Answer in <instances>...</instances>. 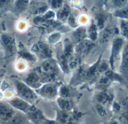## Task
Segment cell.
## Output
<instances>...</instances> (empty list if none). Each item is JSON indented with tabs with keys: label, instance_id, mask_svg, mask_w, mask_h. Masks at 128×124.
<instances>
[{
	"label": "cell",
	"instance_id": "29",
	"mask_svg": "<svg viewBox=\"0 0 128 124\" xmlns=\"http://www.w3.org/2000/svg\"><path fill=\"white\" fill-rule=\"evenodd\" d=\"M19 54L20 55V56L22 58H26L27 60H29V61H35L36 58H35V55L32 54V53H29L26 51H21L19 52Z\"/></svg>",
	"mask_w": 128,
	"mask_h": 124
},
{
	"label": "cell",
	"instance_id": "37",
	"mask_svg": "<svg viewBox=\"0 0 128 124\" xmlns=\"http://www.w3.org/2000/svg\"><path fill=\"white\" fill-rule=\"evenodd\" d=\"M44 124H58L57 123V121H52V120H49L47 119V121L44 123Z\"/></svg>",
	"mask_w": 128,
	"mask_h": 124
},
{
	"label": "cell",
	"instance_id": "6",
	"mask_svg": "<svg viewBox=\"0 0 128 124\" xmlns=\"http://www.w3.org/2000/svg\"><path fill=\"white\" fill-rule=\"evenodd\" d=\"M95 44L90 40H84L77 43L74 48L75 55L81 59L89 54V52L94 48Z\"/></svg>",
	"mask_w": 128,
	"mask_h": 124
},
{
	"label": "cell",
	"instance_id": "8",
	"mask_svg": "<svg viewBox=\"0 0 128 124\" xmlns=\"http://www.w3.org/2000/svg\"><path fill=\"white\" fill-rule=\"evenodd\" d=\"M16 114L15 109L8 103L0 102V121L6 124Z\"/></svg>",
	"mask_w": 128,
	"mask_h": 124
},
{
	"label": "cell",
	"instance_id": "14",
	"mask_svg": "<svg viewBox=\"0 0 128 124\" xmlns=\"http://www.w3.org/2000/svg\"><path fill=\"white\" fill-rule=\"evenodd\" d=\"M57 103H58V107L60 108L61 111L69 112L73 108L72 102L70 100H68V99L59 97V98L57 99Z\"/></svg>",
	"mask_w": 128,
	"mask_h": 124
},
{
	"label": "cell",
	"instance_id": "17",
	"mask_svg": "<svg viewBox=\"0 0 128 124\" xmlns=\"http://www.w3.org/2000/svg\"><path fill=\"white\" fill-rule=\"evenodd\" d=\"M64 53L63 55L68 58V59L74 56V47L72 44V43L70 41L69 39H65L64 40Z\"/></svg>",
	"mask_w": 128,
	"mask_h": 124
},
{
	"label": "cell",
	"instance_id": "16",
	"mask_svg": "<svg viewBox=\"0 0 128 124\" xmlns=\"http://www.w3.org/2000/svg\"><path fill=\"white\" fill-rule=\"evenodd\" d=\"M74 37L76 40V41L78 43L86 40V37H87V30L84 28V27H80L76 28L74 32Z\"/></svg>",
	"mask_w": 128,
	"mask_h": 124
},
{
	"label": "cell",
	"instance_id": "32",
	"mask_svg": "<svg viewBox=\"0 0 128 124\" xmlns=\"http://www.w3.org/2000/svg\"><path fill=\"white\" fill-rule=\"evenodd\" d=\"M51 5V7L54 9H58L61 8L63 6V1H49Z\"/></svg>",
	"mask_w": 128,
	"mask_h": 124
},
{
	"label": "cell",
	"instance_id": "36",
	"mask_svg": "<svg viewBox=\"0 0 128 124\" xmlns=\"http://www.w3.org/2000/svg\"><path fill=\"white\" fill-rule=\"evenodd\" d=\"M112 107H113V109H114L116 112H118V111L121 109V106H120V105H119L118 103H114Z\"/></svg>",
	"mask_w": 128,
	"mask_h": 124
},
{
	"label": "cell",
	"instance_id": "3",
	"mask_svg": "<svg viewBox=\"0 0 128 124\" xmlns=\"http://www.w3.org/2000/svg\"><path fill=\"white\" fill-rule=\"evenodd\" d=\"M31 51L33 55H34L35 56L40 58H44L47 60L52 58V50L48 46V45H46L43 42H38L34 43L32 46Z\"/></svg>",
	"mask_w": 128,
	"mask_h": 124
},
{
	"label": "cell",
	"instance_id": "13",
	"mask_svg": "<svg viewBox=\"0 0 128 124\" xmlns=\"http://www.w3.org/2000/svg\"><path fill=\"white\" fill-rule=\"evenodd\" d=\"M116 31V29L115 28L107 27V28H104L99 36L100 43H104L108 42L110 40V39L112 38V37L115 34Z\"/></svg>",
	"mask_w": 128,
	"mask_h": 124
},
{
	"label": "cell",
	"instance_id": "1",
	"mask_svg": "<svg viewBox=\"0 0 128 124\" xmlns=\"http://www.w3.org/2000/svg\"><path fill=\"white\" fill-rule=\"evenodd\" d=\"M37 72L43 82H52L55 81L58 73L57 63L52 58L45 60L39 67Z\"/></svg>",
	"mask_w": 128,
	"mask_h": 124
},
{
	"label": "cell",
	"instance_id": "21",
	"mask_svg": "<svg viewBox=\"0 0 128 124\" xmlns=\"http://www.w3.org/2000/svg\"><path fill=\"white\" fill-rule=\"evenodd\" d=\"M70 116L68 114V112L60 111L58 114L57 123L58 124H66L69 123Z\"/></svg>",
	"mask_w": 128,
	"mask_h": 124
},
{
	"label": "cell",
	"instance_id": "7",
	"mask_svg": "<svg viewBox=\"0 0 128 124\" xmlns=\"http://www.w3.org/2000/svg\"><path fill=\"white\" fill-rule=\"evenodd\" d=\"M15 110H17L23 114H28L31 109H32V106L31 103H29L28 102L20 98V97H14L13 99H11L10 100H9L8 102Z\"/></svg>",
	"mask_w": 128,
	"mask_h": 124
},
{
	"label": "cell",
	"instance_id": "38",
	"mask_svg": "<svg viewBox=\"0 0 128 124\" xmlns=\"http://www.w3.org/2000/svg\"><path fill=\"white\" fill-rule=\"evenodd\" d=\"M118 124L116 122H112V124Z\"/></svg>",
	"mask_w": 128,
	"mask_h": 124
},
{
	"label": "cell",
	"instance_id": "34",
	"mask_svg": "<svg viewBox=\"0 0 128 124\" xmlns=\"http://www.w3.org/2000/svg\"><path fill=\"white\" fill-rule=\"evenodd\" d=\"M28 1H16V5L17 7V9L20 10H23L27 5V4H26V3H28Z\"/></svg>",
	"mask_w": 128,
	"mask_h": 124
},
{
	"label": "cell",
	"instance_id": "28",
	"mask_svg": "<svg viewBox=\"0 0 128 124\" xmlns=\"http://www.w3.org/2000/svg\"><path fill=\"white\" fill-rule=\"evenodd\" d=\"M60 38H61V34L59 32H55L48 37V41L50 43H56L60 40Z\"/></svg>",
	"mask_w": 128,
	"mask_h": 124
},
{
	"label": "cell",
	"instance_id": "22",
	"mask_svg": "<svg viewBox=\"0 0 128 124\" xmlns=\"http://www.w3.org/2000/svg\"><path fill=\"white\" fill-rule=\"evenodd\" d=\"M58 64L65 73H68L70 71V67L68 65V58H66L63 54L58 58Z\"/></svg>",
	"mask_w": 128,
	"mask_h": 124
},
{
	"label": "cell",
	"instance_id": "31",
	"mask_svg": "<svg viewBox=\"0 0 128 124\" xmlns=\"http://www.w3.org/2000/svg\"><path fill=\"white\" fill-rule=\"evenodd\" d=\"M96 109L98 112V114L103 117V118H106L107 116V112L106 111V109H104V106L103 105H100V104H98L96 106Z\"/></svg>",
	"mask_w": 128,
	"mask_h": 124
},
{
	"label": "cell",
	"instance_id": "19",
	"mask_svg": "<svg viewBox=\"0 0 128 124\" xmlns=\"http://www.w3.org/2000/svg\"><path fill=\"white\" fill-rule=\"evenodd\" d=\"M98 27L95 23H92V25L89 26V28L87 30V34L88 38L91 41L94 42L95 41L98 37Z\"/></svg>",
	"mask_w": 128,
	"mask_h": 124
},
{
	"label": "cell",
	"instance_id": "5",
	"mask_svg": "<svg viewBox=\"0 0 128 124\" xmlns=\"http://www.w3.org/2000/svg\"><path fill=\"white\" fill-rule=\"evenodd\" d=\"M124 43V40L122 37H117L113 40L112 44V51L111 55L110 58V67H111L112 70H115V62L117 59L118 55L120 54V52L123 47Z\"/></svg>",
	"mask_w": 128,
	"mask_h": 124
},
{
	"label": "cell",
	"instance_id": "33",
	"mask_svg": "<svg viewBox=\"0 0 128 124\" xmlns=\"http://www.w3.org/2000/svg\"><path fill=\"white\" fill-rule=\"evenodd\" d=\"M112 2L114 3L113 5L116 7H118V9H121V8H123V7H124L126 6L128 1H124V0H123V1H121V0L118 1V0H117V1H112Z\"/></svg>",
	"mask_w": 128,
	"mask_h": 124
},
{
	"label": "cell",
	"instance_id": "24",
	"mask_svg": "<svg viewBox=\"0 0 128 124\" xmlns=\"http://www.w3.org/2000/svg\"><path fill=\"white\" fill-rule=\"evenodd\" d=\"M81 58L76 55H74L70 58L68 59V65L70 69H76L80 66Z\"/></svg>",
	"mask_w": 128,
	"mask_h": 124
},
{
	"label": "cell",
	"instance_id": "4",
	"mask_svg": "<svg viewBox=\"0 0 128 124\" xmlns=\"http://www.w3.org/2000/svg\"><path fill=\"white\" fill-rule=\"evenodd\" d=\"M36 92L45 99L53 100L56 98L58 94V90L56 84L52 82H50L43 85L40 88L36 90Z\"/></svg>",
	"mask_w": 128,
	"mask_h": 124
},
{
	"label": "cell",
	"instance_id": "30",
	"mask_svg": "<svg viewBox=\"0 0 128 124\" xmlns=\"http://www.w3.org/2000/svg\"><path fill=\"white\" fill-rule=\"evenodd\" d=\"M120 28L122 35L128 40V27L124 20H122L120 23Z\"/></svg>",
	"mask_w": 128,
	"mask_h": 124
},
{
	"label": "cell",
	"instance_id": "12",
	"mask_svg": "<svg viewBox=\"0 0 128 124\" xmlns=\"http://www.w3.org/2000/svg\"><path fill=\"white\" fill-rule=\"evenodd\" d=\"M113 94L112 93L108 92L106 90L105 91H101L100 93H99L97 96V100L100 105H106L111 103L112 100H113Z\"/></svg>",
	"mask_w": 128,
	"mask_h": 124
},
{
	"label": "cell",
	"instance_id": "35",
	"mask_svg": "<svg viewBox=\"0 0 128 124\" xmlns=\"http://www.w3.org/2000/svg\"><path fill=\"white\" fill-rule=\"evenodd\" d=\"M68 22H69V24L71 25V26H76V22H75V19H74V18L71 16V15H70V16H69V18H68Z\"/></svg>",
	"mask_w": 128,
	"mask_h": 124
},
{
	"label": "cell",
	"instance_id": "26",
	"mask_svg": "<svg viewBox=\"0 0 128 124\" xmlns=\"http://www.w3.org/2000/svg\"><path fill=\"white\" fill-rule=\"evenodd\" d=\"M113 14L116 17L128 19V7H124L121 9H117L116 10H115Z\"/></svg>",
	"mask_w": 128,
	"mask_h": 124
},
{
	"label": "cell",
	"instance_id": "20",
	"mask_svg": "<svg viewBox=\"0 0 128 124\" xmlns=\"http://www.w3.org/2000/svg\"><path fill=\"white\" fill-rule=\"evenodd\" d=\"M111 80L106 77L105 75L102 77L100 78V79L97 82V87L98 88L100 89L101 91H105L106 90V88L111 84Z\"/></svg>",
	"mask_w": 128,
	"mask_h": 124
},
{
	"label": "cell",
	"instance_id": "27",
	"mask_svg": "<svg viewBox=\"0 0 128 124\" xmlns=\"http://www.w3.org/2000/svg\"><path fill=\"white\" fill-rule=\"evenodd\" d=\"M6 124H26V121L21 115L16 114Z\"/></svg>",
	"mask_w": 128,
	"mask_h": 124
},
{
	"label": "cell",
	"instance_id": "10",
	"mask_svg": "<svg viewBox=\"0 0 128 124\" xmlns=\"http://www.w3.org/2000/svg\"><path fill=\"white\" fill-rule=\"evenodd\" d=\"M2 40L4 48L8 52H10V54H14L16 52L15 40L12 36H10L8 34H3L2 36Z\"/></svg>",
	"mask_w": 128,
	"mask_h": 124
},
{
	"label": "cell",
	"instance_id": "2",
	"mask_svg": "<svg viewBox=\"0 0 128 124\" xmlns=\"http://www.w3.org/2000/svg\"><path fill=\"white\" fill-rule=\"evenodd\" d=\"M14 85L16 90L18 97L28 102L29 103L38 100V96L36 93L25 82L15 79L14 80Z\"/></svg>",
	"mask_w": 128,
	"mask_h": 124
},
{
	"label": "cell",
	"instance_id": "25",
	"mask_svg": "<svg viewBox=\"0 0 128 124\" xmlns=\"http://www.w3.org/2000/svg\"><path fill=\"white\" fill-rule=\"evenodd\" d=\"M58 94H60L61 97L62 98H65V99H68L72 96V92L70 89L69 87L68 86H62L59 90H58Z\"/></svg>",
	"mask_w": 128,
	"mask_h": 124
},
{
	"label": "cell",
	"instance_id": "15",
	"mask_svg": "<svg viewBox=\"0 0 128 124\" xmlns=\"http://www.w3.org/2000/svg\"><path fill=\"white\" fill-rule=\"evenodd\" d=\"M70 9L68 5L64 4L62 7L58 10V14H57V18L59 21L61 22H64L67 19H68L70 16Z\"/></svg>",
	"mask_w": 128,
	"mask_h": 124
},
{
	"label": "cell",
	"instance_id": "39",
	"mask_svg": "<svg viewBox=\"0 0 128 124\" xmlns=\"http://www.w3.org/2000/svg\"><path fill=\"white\" fill-rule=\"evenodd\" d=\"M126 22V24H127V25H128V21H125Z\"/></svg>",
	"mask_w": 128,
	"mask_h": 124
},
{
	"label": "cell",
	"instance_id": "23",
	"mask_svg": "<svg viewBox=\"0 0 128 124\" xmlns=\"http://www.w3.org/2000/svg\"><path fill=\"white\" fill-rule=\"evenodd\" d=\"M96 21H97V27L99 29H103L104 28V25L105 22L106 20V15L104 13H99L96 14Z\"/></svg>",
	"mask_w": 128,
	"mask_h": 124
},
{
	"label": "cell",
	"instance_id": "18",
	"mask_svg": "<svg viewBox=\"0 0 128 124\" xmlns=\"http://www.w3.org/2000/svg\"><path fill=\"white\" fill-rule=\"evenodd\" d=\"M106 77H108L111 82H119L121 83H124V81H126L124 79V78L122 76V75H119L118 73H116L114 72V70H108L105 74H104Z\"/></svg>",
	"mask_w": 128,
	"mask_h": 124
},
{
	"label": "cell",
	"instance_id": "11",
	"mask_svg": "<svg viewBox=\"0 0 128 124\" xmlns=\"http://www.w3.org/2000/svg\"><path fill=\"white\" fill-rule=\"evenodd\" d=\"M120 73L128 82V44L123 51L122 63L120 65Z\"/></svg>",
	"mask_w": 128,
	"mask_h": 124
},
{
	"label": "cell",
	"instance_id": "9",
	"mask_svg": "<svg viewBox=\"0 0 128 124\" xmlns=\"http://www.w3.org/2000/svg\"><path fill=\"white\" fill-rule=\"evenodd\" d=\"M25 83L32 89L38 90L43 85V82L38 72H31L26 78Z\"/></svg>",
	"mask_w": 128,
	"mask_h": 124
}]
</instances>
